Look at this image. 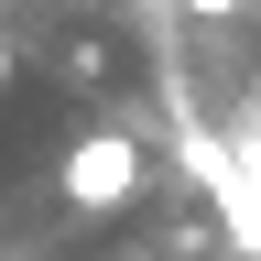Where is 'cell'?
Instances as JSON below:
<instances>
[{"label": "cell", "instance_id": "6da1fadb", "mask_svg": "<svg viewBox=\"0 0 261 261\" xmlns=\"http://www.w3.org/2000/svg\"><path fill=\"white\" fill-rule=\"evenodd\" d=\"M55 185H65V207H76V218H109V207L142 196V142H130V130H87V142L55 163Z\"/></svg>", "mask_w": 261, "mask_h": 261}, {"label": "cell", "instance_id": "7a4b0ae2", "mask_svg": "<svg viewBox=\"0 0 261 261\" xmlns=\"http://www.w3.org/2000/svg\"><path fill=\"white\" fill-rule=\"evenodd\" d=\"M185 11H207V22H218V11H240V0H185Z\"/></svg>", "mask_w": 261, "mask_h": 261}, {"label": "cell", "instance_id": "3957f363", "mask_svg": "<svg viewBox=\"0 0 261 261\" xmlns=\"http://www.w3.org/2000/svg\"><path fill=\"white\" fill-rule=\"evenodd\" d=\"M0 87H11V33H0Z\"/></svg>", "mask_w": 261, "mask_h": 261}]
</instances>
